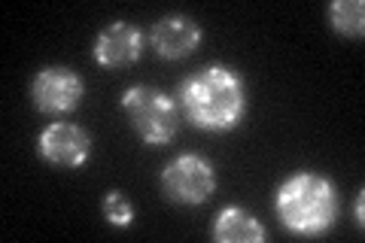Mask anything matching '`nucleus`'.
Listing matches in <instances>:
<instances>
[{
    "mask_svg": "<svg viewBox=\"0 0 365 243\" xmlns=\"http://www.w3.org/2000/svg\"><path fill=\"white\" fill-rule=\"evenodd\" d=\"M177 103L180 113L186 115V122H192L198 131L207 134L235 131L250 110L247 79L241 71H235V67L222 61L204 64L189 79L180 83Z\"/></svg>",
    "mask_w": 365,
    "mask_h": 243,
    "instance_id": "f257e3e1",
    "label": "nucleus"
},
{
    "mask_svg": "<svg viewBox=\"0 0 365 243\" xmlns=\"http://www.w3.org/2000/svg\"><path fill=\"white\" fill-rule=\"evenodd\" d=\"M338 186L317 170H295L274 192V213L295 237H323L338 222Z\"/></svg>",
    "mask_w": 365,
    "mask_h": 243,
    "instance_id": "f03ea898",
    "label": "nucleus"
},
{
    "mask_svg": "<svg viewBox=\"0 0 365 243\" xmlns=\"http://www.w3.org/2000/svg\"><path fill=\"white\" fill-rule=\"evenodd\" d=\"M122 113L131 131L150 146L170 143L180 131V103L153 86H128L122 91Z\"/></svg>",
    "mask_w": 365,
    "mask_h": 243,
    "instance_id": "7ed1b4c3",
    "label": "nucleus"
},
{
    "mask_svg": "<svg viewBox=\"0 0 365 243\" xmlns=\"http://www.w3.org/2000/svg\"><path fill=\"white\" fill-rule=\"evenodd\" d=\"M162 192L168 201L182 207L207 204L216 192V170L204 155L182 152L170 158L162 170Z\"/></svg>",
    "mask_w": 365,
    "mask_h": 243,
    "instance_id": "20e7f679",
    "label": "nucleus"
},
{
    "mask_svg": "<svg viewBox=\"0 0 365 243\" xmlns=\"http://www.w3.org/2000/svg\"><path fill=\"white\" fill-rule=\"evenodd\" d=\"M86 98V83L73 67L46 64L31 83V100L43 115H71Z\"/></svg>",
    "mask_w": 365,
    "mask_h": 243,
    "instance_id": "39448f33",
    "label": "nucleus"
},
{
    "mask_svg": "<svg viewBox=\"0 0 365 243\" xmlns=\"http://www.w3.org/2000/svg\"><path fill=\"white\" fill-rule=\"evenodd\" d=\"M37 152L52 167H83L91 158V134L76 122H49L37 137Z\"/></svg>",
    "mask_w": 365,
    "mask_h": 243,
    "instance_id": "423d86ee",
    "label": "nucleus"
},
{
    "mask_svg": "<svg viewBox=\"0 0 365 243\" xmlns=\"http://www.w3.org/2000/svg\"><path fill=\"white\" fill-rule=\"evenodd\" d=\"M201 43V28L192 16L182 13H168L150 28V46L158 58L165 61H180L198 49Z\"/></svg>",
    "mask_w": 365,
    "mask_h": 243,
    "instance_id": "0eeeda50",
    "label": "nucleus"
},
{
    "mask_svg": "<svg viewBox=\"0 0 365 243\" xmlns=\"http://www.w3.org/2000/svg\"><path fill=\"white\" fill-rule=\"evenodd\" d=\"M143 55V33L131 21L116 19L95 37V61L101 67H131Z\"/></svg>",
    "mask_w": 365,
    "mask_h": 243,
    "instance_id": "6e6552de",
    "label": "nucleus"
},
{
    "mask_svg": "<svg viewBox=\"0 0 365 243\" xmlns=\"http://www.w3.org/2000/svg\"><path fill=\"white\" fill-rule=\"evenodd\" d=\"M210 234L216 243H265L268 228L247 207H222L213 219Z\"/></svg>",
    "mask_w": 365,
    "mask_h": 243,
    "instance_id": "1a4fd4ad",
    "label": "nucleus"
},
{
    "mask_svg": "<svg viewBox=\"0 0 365 243\" xmlns=\"http://www.w3.org/2000/svg\"><path fill=\"white\" fill-rule=\"evenodd\" d=\"M329 25L344 37H362L365 33V4L362 0H335L329 4Z\"/></svg>",
    "mask_w": 365,
    "mask_h": 243,
    "instance_id": "9d476101",
    "label": "nucleus"
},
{
    "mask_svg": "<svg viewBox=\"0 0 365 243\" xmlns=\"http://www.w3.org/2000/svg\"><path fill=\"white\" fill-rule=\"evenodd\" d=\"M101 210H104V219L113 225V228H128L134 225V204L125 198V192L113 189L104 195V201H101Z\"/></svg>",
    "mask_w": 365,
    "mask_h": 243,
    "instance_id": "9b49d317",
    "label": "nucleus"
},
{
    "mask_svg": "<svg viewBox=\"0 0 365 243\" xmlns=\"http://www.w3.org/2000/svg\"><path fill=\"white\" fill-rule=\"evenodd\" d=\"M356 222L359 225L365 222V198H362V192H359V198H356Z\"/></svg>",
    "mask_w": 365,
    "mask_h": 243,
    "instance_id": "f8f14e48",
    "label": "nucleus"
}]
</instances>
